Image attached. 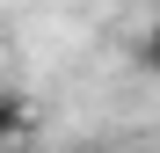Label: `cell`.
I'll return each instance as SVG.
<instances>
[{
  "instance_id": "cell-1",
  "label": "cell",
  "mask_w": 160,
  "mask_h": 153,
  "mask_svg": "<svg viewBox=\"0 0 160 153\" xmlns=\"http://www.w3.org/2000/svg\"><path fill=\"white\" fill-rule=\"evenodd\" d=\"M131 59H138V73H153V80H160V15L131 37Z\"/></svg>"
},
{
  "instance_id": "cell-2",
  "label": "cell",
  "mask_w": 160,
  "mask_h": 153,
  "mask_svg": "<svg viewBox=\"0 0 160 153\" xmlns=\"http://www.w3.org/2000/svg\"><path fill=\"white\" fill-rule=\"evenodd\" d=\"M22 131H29V102L0 88V146H8V139H22Z\"/></svg>"
}]
</instances>
